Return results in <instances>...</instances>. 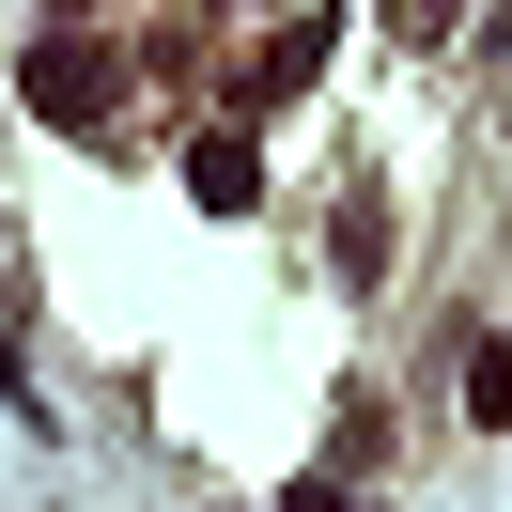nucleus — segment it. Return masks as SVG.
Masks as SVG:
<instances>
[{"mask_svg":"<svg viewBox=\"0 0 512 512\" xmlns=\"http://www.w3.org/2000/svg\"><path fill=\"white\" fill-rule=\"evenodd\" d=\"M388 32H404V47H435V32H450V0H388Z\"/></svg>","mask_w":512,"mask_h":512,"instance_id":"nucleus-2","label":"nucleus"},{"mask_svg":"<svg viewBox=\"0 0 512 512\" xmlns=\"http://www.w3.org/2000/svg\"><path fill=\"white\" fill-rule=\"evenodd\" d=\"M63 16H94V0H63Z\"/></svg>","mask_w":512,"mask_h":512,"instance_id":"nucleus-3","label":"nucleus"},{"mask_svg":"<svg viewBox=\"0 0 512 512\" xmlns=\"http://www.w3.org/2000/svg\"><path fill=\"white\" fill-rule=\"evenodd\" d=\"M109 94H125V63H109V47H47V63H32V109H47V125H94Z\"/></svg>","mask_w":512,"mask_h":512,"instance_id":"nucleus-1","label":"nucleus"}]
</instances>
